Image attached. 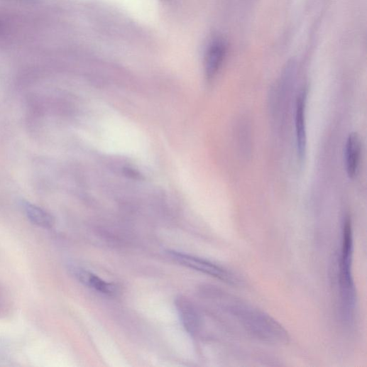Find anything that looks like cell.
Returning <instances> with one entry per match:
<instances>
[{
	"mask_svg": "<svg viewBox=\"0 0 367 367\" xmlns=\"http://www.w3.org/2000/svg\"><path fill=\"white\" fill-rule=\"evenodd\" d=\"M306 103L307 92L303 91L297 98L295 118L297 152L302 160L305 157L307 150Z\"/></svg>",
	"mask_w": 367,
	"mask_h": 367,
	"instance_id": "7",
	"label": "cell"
},
{
	"mask_svg": "<svg viewBox=\"0 0 367 367\" xmlns=\"http://www.w3.org/2000/svg\"><path fill=\"white\" fill-rule=\"evenodd\" d=\"M22 207L33 224L47 229L54 226L53 217L44 209L25 200L22 202Z\"/></svg>",
	"mask_w": 367,
	"mask_h": 367,
	"instance_id": "9",
	"label": "cell"
},
{
	"mask_svg": "<svg viewBox=\"0 0 367 367\" xmlns=\"http://www.w3.org/2000/svg\"><path fill=\"white\" fill-rule=\"evenodd\" d=\"M17 1L24 2L27 4H35L38 0H17Z\"/></svg>",
	"mask_w": 367,
	"mask_h": 367,
	"instance_id": "10",
	"label": "cell"
},
{
	"mask_svg": "<svg viewBox=\"0 0 367 367\" xmlns=\"http://www.w3.org/2000/svg\"><path fill=\"white\" fill-rule=\"evenodd\" d=\"M227 52V45L222 38H214L209 43L205 54V71L209 79L213 78L221 67Z\"/></svg>",
	"mask_w": 367,
	"mask_h": 367,
	"instance_id": "4",
	"label": "cell"
},
{
	"mask_svg": "<svg viewBox=\"0 0 367 367\" xmlns=\"http://www.w3.org/2000/svg\"><path fill=\"white\" fill-rule=\"evenodd\" d=\"M354 237L351 219L346 217L342 229L339 259V288L344 317L349 322L356 306V290L352 273Z\"/></svg>",
	"mask_w": 367,
	"mask_h": 367,
	"instance_id": "2",
	"label": "cell"
},
{
	"mask_svg": "<svg viewBox=\"0 0 367 367\" xmlns=\"http://www.w3.org/2000/svg\"><path fill=\"white\" fill-rule=\"evenodd\" d=\"M230 314L251 334L265 342L287 344L286 330L271 317L236 299L227 305Z\"/></svg>",
	"mask_w": 367,
	"mask_h": 367,
	"instance_id": "1",
	"label": "cell"
},
{
	"mask_svg": "<svg viewBox=\"0 0 367 367\" xmlns=\"http://www.w3.org/2000/svg\"><path fill=\"white\" fill-rule=\"evenodd\" d=\"M175 307L186 332L192 336L197 334L201 327V318L194 305L187 298L180 297L175 301Z\"/></svg>",
	"mask_w": 367,
	"mask_h": 367,
	"instance_id": "5",
	"label": "cell"
},
{
	"mask_svg": "<svg viewBox=\"0 0 367 367\" xmlns=\"http://www.w3.org/2000/svg\"><path fill=\"white\" fill-rule=\"evenodd\" d=\"M361 156V141L356 132L351 133L345 148L346 170L349 178H354L358 172Z\"/></svg>",
	"mask_w": 367,
	"mask_h": 367,
	"instance_id": "8",
	"label": "cell"
},
{
	"mask_svg": "<svg viewBox=\"0 0 367 367\" xmlns=\"http://www.w3.org/2000/svg\"><path fill=\"white\" fill-rule=\"evenodd\" d=\"M168 253L175 261L188 268L229 284L234 285L241 284V279L236 274L209 261L175 251H170Z\"/></svg>",
	"mask_w": 367,
	"mask_h": 367,
	"instance_id": "3",
	"label": "cell"
},
{
	"mask_svg": "<svg viewBox=\"0 0 367 367\" xmlns=\"http://www.w3.org/2000/svg\"><path fill=\"white\" fill-rule=\"evenodd\" d=\"M72 273L82 284L107 296H114L117 292L116 286L103 280L97 275L83 268L72 267Z\"/></svg>",
	"mask_w": 367,
	"mask_h": 367,
	"instance_id": "6",
	"label": "cell"
}]
</instances>
